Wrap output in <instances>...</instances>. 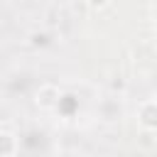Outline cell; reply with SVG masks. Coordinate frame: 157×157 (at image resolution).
Instances as JSON below:
<instances>
[{
  "mask_svg": "<svg viewBox=\"0 0 157 157\" xmlns=\"http://www.w3.org/2000/svg\"><path fill=\"white\" fill-rule=\"evenodd\" d=\"M135 118H137V125L145 132H155L157 130V98L142 101L135 110Z\"/></svg>",
  "mask_w": 157,
  "mask_h": 157,
  "instance_id": "6da1fadb",
  "label": "cell"
},
{
  "mask_svg": "<svg viewBox=\"0 0 157 157\" xmlns=\"http://www.w3.org/2000/svg\"><path fill=\"white\" fill-rule=\"evenodd\" d=\"M22 150V140L20 132H12L7 125L0 128V157H15Z\"/></svg>",
  "mask_w": 157,
  "mask_h": 157,
  "instance_id": "7a4b0ae2",
  "label": "cell"
},
{
  "mask_svg": "<svg viewBox=\"0 0 157 157\" xmlns=\"http://www.w3.org/2000/svg\"><path fill=\"white\" fill-rule=\"evenodd\" d=\"M108 2H110V0H86V5H88L91 10H103Z\"/></svg>",
  "mask_w": 157,
  "mask_h": 157,
  "instance_id": "3957f363",
  "label": "cell"
}]
</instances>
